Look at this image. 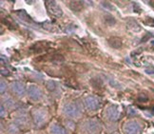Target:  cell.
I'll use <instances>...</instances> for the list:
<instances>
[{
	"instance_id": "1",
	"label": "cell",
	"mask_w": 154,
	"mask_h": 134,
	"mask_svg": "<svg viewBox=\"0 0 154 134\" xmlns=\"http://www.w3.org/2000/svg\"><path fill=\"white\" fill-rule=\"evenodd\" d=\"M32 123L35 127L41 129L49 124L51 119V114L49 109L45 107H36L32 109L31 111Z\"/></svg>"
},
{
	"instance_id": "2",
	"label": "cell",
	"mask_w": 154,
	"mask_h": 134,
	"mask_svg": "<svg viewBox=\"0 0 154 134\" xmlns=\"http://www.w3.org/2000/svg\"><path fill=\"white\" fill-rule=\"evenodd\" d=\"M83 108H84V106H82L79 102L70 101L64 105L62 112L66 116V118L72 120H77L82 116Z\"/></svg>"
},
{
	"instance_id": "3",
	"label": "cell",
	"mask_w": 154,
	"mask_h": 134,
	"mask_svg": "<svg viewBox=\"0 0 154 134\" xmlns=\"http://www.w3.org/2000/svg\"><path fill=\"white\" fill-rule=\"evenodd\" d=\"M13 122L18 126L21 129H26V127H29L32 123V115L31 113H28L27 110L23 108H18L17 110H15L13 115Z\"/></svg>"
},
{
	"instance_id": "4",
	"label": "cell",
	"mask_w": 154,
	"mask_h": 134,
	"mask_svg": "<svg viewBox=\"0 0 154 134\" xmlns=\"http://www.w3.org/2000/svg\"><path fill=\"white\" fill-rule=\"evenodd\" d=\"M103 125L101 121L97 118H88L82 122L81 129L83 133L86 134H99V132L102 130Z\"/></svg>"
},
{
	"instance_id": "5",
	"label": "cell",
	"mask_w": 154,
	"mask_h": 134,
	"mask_svg": "<svg viewBox=\"0 0 154 134\" xmlns=\"http://www.w3.org/2000/svg\"><path fill=\"white\" fill-rule=\"evenodd\" d=\"M144 126L145 125L142 121L135 118H130L124 123L122 129L124 134H142Z\"/></svg>"
},
{
	"instance_id": "6",
	"label": "cell",
	"mask_w": 154,
	"mask_h": 134,
	"mask_svg": "<svg viewBox=\"0 0 154 134\" xmlns=\"http://www.w3.org/2000/svg\"><path fill=\"white\" fill-rule=\"evenodd\" d=\"M104 117L109 122H116L121 118V109L117 105H109L105 108Z\"/></svg>"
},
{
	"instance_id": "7",
	"label": "cell",
	"mask_w": 154,
	"mask_h": 134,
	"mask_svg": "<svg viewBox=\"0 0 154 134\" xmlns=\"http://www.w3.org/2000/svg\"><path fill=\"white\" fill-rule=\"evenodd\" d=\"M100 100L99 98L96 96H87L84 100H83V106H84V108H86L88 111H96V110L99 109L100 108Z\"/></svg>"
},
{
	"instance_id": "8",
	"label": "cell",
	"mask_w": 154,
	"mask_h": 134,
	"mask_svg": "<svg viewBox=\"0 0 154 134\" xmlns=\"http://www.w3.org/2000/svg\"><path fill=\"white\" fill-rule=\"evenodd\" d=\"M27 94L29 98L33 102H39L43 99L44 93L39 87L34 85H29L27 89Z\"/></svg>"
},
{
	"instance_id": "9",
	"label": "cell",
	"mask_w": 154,
	"mask_h": 134,
	"mask_svg": "<svg viewBox=\"0 0 154 134\" xmlns=\"http://www.w3.org/2000/svg\"><path fill=\"white\" fill-rule=\"evenodd\" d=\"M11 90L14 96L18 98L24 97L27 93V89L25 85L22 82H18V81H15V82H13L11 84Z\"/></svg>"
},
{
	"instance_id": "10",
	"label": "cell",
	"mask_w": 154,
	"mask_h": 134,
	"mask_svg": "<svg viewBox=\"0 0 154 134\" xmlns=\"http://www.w3.org/2000/svg\"><path fill=\"white\" fill-rule=\"evenodd\" d=\"M49 134H69V130L63 125L57 123V122H52L49 126Z\"/></svg>"
},
{
	"instance_id": "11",
	"label": "cell",
	"mask_w": 154,
	"mask_h": 134,
	"mask_svg": "<svg viewBox=\"0 0 154 134\" xmlns=\"http://www.w3.org/2000/svg\"><path fill=\"white\" fill-rule=\"evenodd\" d=\"M3 106L7 108L8 110H11V111H15L18 109L19 105L11 96H5V98H2V103Z\"/></svg>"
},
{
	"instance_id": "12",
	"label": "cell",
	"mask_w": 154,
	"mask_h": 134,
	"mask_svg": "<svg viewBox=\"0 0 154 134\" xmlns=\"http://www.w3.org/2000/svg\"><path fill=\"white\" fill-rule=\"evenodd\" d=\"M46 6L48 8L49 13L52 15H54L56 17H59L62 15V10L59 7L58 4H56L55 1H47L46 2Z\"/></svg>"
},
{
	"instance_id": "13",
	"label": "cell",
	"mask_w": 154,
	"mask_h": 134,
	"mask_svg": "<svg viewBox=\"0 0 154 134\" xmlns=\"http://www.w3.org/2000/svg\"><path fill=\"white\" fill-rule=\"evenodd\" d=\"M6 132L7 134H21V129L13 122L6 126Z\"/></svg>"
},
{
	"instance_id": "14",
	"label": "cell",
	"mask_w": 154,
	"mask_h": 134,
	"mask_svg": "<svg viewBox=\"0 0 154 134\" xmlns=\"http://www.w3.org/2000/svg\"><path fill=\"white\" fill-rule=\"evenodd\" d=\"M109 44L113 49H120L122 47V40L119 37H111L109 39Z\"/></svg>"
},
{
	"instance_id": "15",
	"label": "cell",
	"mask_w": 154,
	"mask_h": 134,
	"mask_svg": "<svg viewBox=\"0 0 154 134\" xmlns=\"http://www.w3.org/2000/svg\"><path fill=\"white\" fill-rule=\"evenodd\" d=\"M64 126L66 127L69 131H74L76 129V124L74 120H72V119H68V118L65 119Z\"/></svg>"
},
{
	"instance_id": "16",
	"label": "cell",
	"mask_w": 154,
	"mask_h": 134,
	"mask_svg": "<svg viewBox=\"0 0 154 134\" xmlns=\"http://www.w3.org/2000/svg\"><path fill=\"white\" fill-rule=\"evenodd\" d=\"M82 7H83V4L82 2L80 1H74V2H72L70 3V8H72L73 11H79L82 10Z\"/></svg>"
},
{
	"instance_id": "17",
	"label": "cell",
	"mask_w": 154,
	"mask_h": 134,
	"mask_svg": "<svg viewBox=\"0 0 154 134\" xmlns=\"http://www.w3.org/2000/svg\"><path fill=\"white\" fill-rule=\"evenodd\" d=\"M104 20L105 22L108 24L109 26H113L115 24V19L113 16H111L110 14H106L104 16Z\"/></svg>"
},
{
	"instance_id": "18",
	"label": "cell",
	"mask_w": 154,
	"mask_h": 134,
	"mask_svg": "<svg viewBox=\"0 0 154 134\" xmlns=\"http://www.w3.org/2000/svg\"><path fill=\"white\" fill-rule=\"evenodd\" d=\"M46 87H47V89H48L49 90L52 91V90H54L55 88H56V84L54 81H48V82L46 83Z\"/></svg>"
},
{
	"instance_id": "19",
	"label": "cell",
	"mask_w": 154,
	"mask_h": 134,
	"mask_svg": "<svg viewBox=\"0 0 154 134\" xmlns=\"http://www.w3.org/2000/svg\"><path fill=\"white\" fill-rule=\"evenodd\" d=\"M8 111L9 110L6 108L3 105L1 104V109H0V115H1V118H5V117H7V115H8Z\"/></svg>"
},
{
	"instance_id": "20",
	"label": "cell",
	"mask_w": 154,
	"mask_h": 134,
	"mask_svg": "<svg viewBox=\"0 0 154 134\" xmlns=\"http://www.w3.org/2000/svg\"><path fill=\"white\" fill-rule=\"evenodd\" d=\"M139 27V25L136 23V21H133V20H129L128 21V27L130 29V30H132V31H134L135 32V29H134V27Z\"/></svg>"
},
{
	"instance_id": "21",
	"label": "cell",
	"mask_w": 154,
	"mask_h": 134,
	"mask_svg": "<svg viewBox=\"0 0 154 134\" xmlns=\"http://www.w3.org/2000/svg\"><path fill=\"white\" fill-rule=\"evenodd\" d=\"M7 89H8V85H7V83L5 82V81H1V93L3 94V93L7 90Z\"/></svg>"
},
{
	"instance_id": "22",
	"label": "cell",
	"mask_w": 154,
	"mask_h": 134,
	"mask_svg": "<svg viewBox=\"0 0 154 134\" xmlns=\"http://www.w3.org/2000/svg\"><path fill=\"white\" fill-rule=\"evenodd\" d=\"M26 134H31V133H29V132H28V133H26Z\"/></svg>"
},
{
	"instance_id": "23",
	"label": "cell",
	"mask_w": 154,
	"mask_h": 134,
	"mask_svg": "<svg viewBox=\"0 0 154 134\" xmlns=\"http://www.w3.org/2000/svg\"><path fill=\"white\" fill-rule=\"evenodd\" d=\"M116 134H118V133H116Z\"/></svg>"
}]
</instances>
